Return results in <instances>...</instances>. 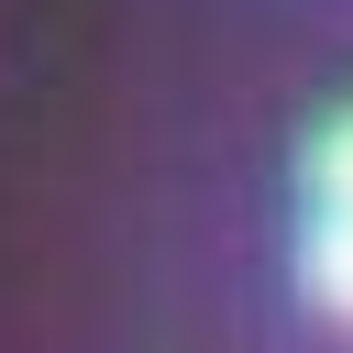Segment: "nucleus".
I'll list each match as a JSON object with an SVG mask.
<instances>
[{
	"label": "nucleus",
	"instance_id": "obj_1",
	"mask_svg": "<svg viewBox=\"0 0 353 353\" xmlns=\"http://www.w3.org/2000/svg\"><path fill=\"white\" fill-rule=\"evenodd\" d=\"M298 287H309L320 320L353 331V199H320V210H309V232H298Z\"/></svg>",
	"mask_w": 353,
	"mask_h": 353
},
{
	"label": "nucleus",
	"instance_id": "obj_2",
	"mask_svg": "<svg viewBox=\"0 0 353 353\" xmlns=\"http://www.w3.org/2000/svg\"><path fill=\"white\" fill-rule=\"evenodd\" d=\"M309 199H353V110L320 121V143H309Z\"/></svg>",
	"mask_w": 353,
	"mask_h": 353
}]
</instances>
